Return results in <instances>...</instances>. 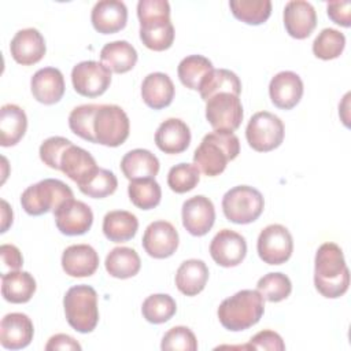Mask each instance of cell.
<instances>
[{
  "label": "cell",
  "instance_id": "1f68e13d",
  "mask_svg": "<svg viewBox=\"0 0 351 351\" xmlns=\"http://www.w3.org/2000/svg\"><path fill=\"white\" fill-rule=\"evenodd\" d=\"M36 292V280L29 271H8L1 274V295L10 303H26Z\"/></svg>",
  "mask_w": 351,
  "mask_h": 351
},
{
  "label": "cell",
  "instance_id": "4fadbf2b",
  "mask_svg": "<svg viewBox=\"0 0 351 351\" xmlns=\"http://www.w3.org/2000/svg\"><path fill=\"white\" fill-rule=\"evenodd\" d=\"M55 223L60 233L66 236H80L86 233L93 222V213L90 207L75 199L63 202L55 211Z\"/></svg>",
  "mask_w": 351,
  "mask_h": 351
},
{
  "label": "cell",
  "instance_id": "603a6c76",
  "mask_svg": "<svg viewBox=\"0 0 351 351\" xmlns=\"http://www.w3.org/2000/svg\"><path fill=\"white\" fill-rule=\"evenodd\" d=\"M191 143V130L188 125L178 118L163 121L155 132V144L165 154H181Z\"/></svg>",
  "mask_w": 351,
  "mask_h": 351
},
{
  "label": "cell",
  "instance_id": "83f0119b",
  "mask_svg": "<svg viewBox=\"0 0 351 351\" xmlns=\"http://www.w3.org/2000/svg\"><path fill=\"white\" fill-rule=\"evenodd\" d=\"M27 129V117L16 104H4L0 110V144L12 147L21 141Z\"/></svg>",
  "mask_w": 351,
  "mask_h": 351
},
{
  "label": "cell",
  "instance_id": "5bb4252c",
  "mask_svg": "<svg viewBox=\"0 0 351 351\" xmlns=\"http://www.w3.org/2000/svg\"><path fill=\"white\" fill-rule=\"evenodd\" d=\"M247 254L245 239L230 229L219 230L210 244V255L222 267H234L243 262Z\"/></svg>",
  "mask_w": 351,
  "mask_h": 351
},
{
  "label": "cell",
  "instance_id": "d4e9b609",
  "mask_svg": "<svg viewBox=\"0 0 351 351\" xmlns=\"http://www.w3.org/2000/svg\"><path fill=\"white\" fill-rule=\"evenodd\" d=\"M174 84L165 73H151L141 84L143 101L152 110H162L174 99Z\"/></svg>",
  "mask_w": 351,
  "mask_h": 351
},
{
  "label": "cell",
  "instance_id": "4dcf8cb0",
  "mask_svg": "<svg viewBox=\"0 0 351 351\" xmlns=\"http://www.w3.org/2000/svg\"><path fill=\"white\" fill-rule=\"evenodd\" d=\"M138 229V219L134 214L125 210H114L103 218V233L112 243L132 240Z\"/></svg>",
  "mask_w": 351,
  "mask_h": 351
},
{
  "label": "cell",
  "instance_id": "e575fe53",
  "mask_svg": "<svg viewBox=\"0 0 351 351\" xmlns=\"http://www.w3.org/2000/svg\"><path fill=\"white\" fill-rule=\"evenodd\" d=\"M213 63L202 55H189L184 58L177 69L182 85L192 90H199L203 78L213 70Z\"/></svg>",
  "mask_w": 351,
  "mask_h": 351
},
{
  "label": "cell",
  "instance_id": "681fc988",
  "mask_svg": "<svg viewBox=\"0 0 351 351\" xmlns=\"http://www.w3.org/2000/svg\"><path fill=\"white\" fill-rule=\"evenodd\" d=\"M45 350L47 351H51V350H78L80 351L81 344L69 335L58 333V335H53L48 340V343L45 346Z\"/></svg>",
  "mask_w": 351,
  "mask_h": 351
},
{
  "label": "cell",
  "instance_id": "8fae6325",
  "mask_svg": "<svg viewBox=\"0 0 351 351\" xmlns=\"http://www.w3.org/2000/svg\"><path fill=\"white\" fill-rule=\"evenodd\" d=\"M256 250L259 258L265 263L282 265L292 255L293 240L285 226L280 223H271L259 233Z\"/></svg>",
  "mask_w": 351,
  "mask_h": 351
},
{
  "label": "cell",
  "instance_id": "7402d4cb",
  "mask_svg": "<svg viewBox=\"0 0 351 351\" xmlns=\"http://www.w3.org/2000/svg\"><path fill=\"white\" fill-rule=\"evenodd\" d=\"M33 97L47 106L58 103L64 95V78L59 69L44 67L34 73L30 80Z\"/></svg>",
  "mask_w": 351,
  "mask_h": 351
},
{
  "label": "cell",
  "instance_id": "9a60e30c",
  "mask_svg": "<svg viewBox=\"0 0 351 351\" xmlns=\"http://www.w3.org/2000/svg\"><path fill=\"white\" fill-rule=\"evenodd\" d=\"M182 225L192 236H204L210 232L215 221V208L213 202L203 196L197 195L184 202L182 210Z\"/></svg>",
  "mask_w": 351,
  "mask_h": 351
},
{
  "label": "cell",
  "instance_id": "2e32d148",
  "mask_svg": "<svg viewBox=\"0 0 351 351\" xmlns=\"http://www.w3.org/2000/svg\"><path fill=\"white\" fill-rule=\"evenodd\" d=\"M143 247L155 259L169 258L178 247V233L170 222L154 221L144 232Z\"/></svg>",
  "mask_w": 351,
  "mask_h": 351
},
{
  "label": "cell",
  "instance_id": "30bf717a",
  "mask_svg": "<svg viewBox=\"0 0 351 351\" xmlns=\"http://www.w3.org/2000/svg\"><path fill=\"white\" fill-rule=\"evenodd\" d=\"M206 118L218 132H234L243 121V106L237 95L218 93L206 101Z\"/></svg>",
  "mask_w": 351,
  "mask_h": 351
},
{
  "label": "cell",
  "instance_id": "6da1fadb",
  "mask_svg": "<svg viewBox=\"0 0 351 351\" xmlns=\"http://www.w3.org/2000/svg\"><path fill=\"white\" fill-rule=\"evenodd\" d=\"M314 285L328 298L336 299L344 295L350 285V271L341 248L336 243H324L315 254Z\"/></svg>",
  "mask_w": 351,
  "mask_h": 351
},
{
  "label": "cell",
  "instance_id": "9c48e42d",
  "mask_svg": "<svg viewBox=\"0 0 351 351\" xmlns=\"http://www.w3.org/2000/svg\"><path fill=\"white\" fill-rule=\"evenodd\" d=\"M245 138L250 147L258 152L273 151L284 140V123L277 115L269 111H259L248 121Z\"/></svg>",
  "mask_w": 351,
  "mask_h": 351
},
{
  "label": "cell",
  "instance_id": "f546056e",
  "mask_svg": "<svg viewBox=\"0 0 351 351\" xmlns=\"http://www.w3.org/2000/svg\"><path fill=\"white\" fill-rule=\"evenodd\" d=\"M97 167L95 158L84 148L71 144L62 154L59 170L70 180L80 184Z\"/></svg>",
  "mask_w": 351,
  "mask_h": 351
},
{
  "label": "cell",
  "instance_id": "b9f144b4",
  "mask_svg": "<svg viewBox=\"0 0 351 351\" xmlns=\"http://www.w3.org/2000/svg\"><path fill=\"white\" fill-rule=\"evenodd\" d=\"M100 104H82L71 110L69 115L70 130L81 138L96 143L93 134V119Z\"/></svg>",
  "mask_w": 351,
  "mask_h": 351
},
{
  "label": "cell",
  "instance_id": "484cf974",
  "mask_svg": "<svg viewBox=\"0 0 351 351\" xmlns=\"http://www.w3.org/2000/svg\"><path fill=\"white\" fill-rule=\"evenodd\" d=\"M121 170L129 181L155 178L159 171V160L151 151L136 148L123 155Z\"/></svg>",
  "mask_w": 351,
  "mask_h": 351
},
{
  "label": "cell",
  "instance_id": "60d3db41",
  "mask_svg": "<svg viewBox=\"0 0 351 351\" xmlns=\"http://www.w3.org/2000/svg\"><path fill=\"white\" fill-rule=\"evenodd\" d=\"M346 45V37L336 29L326 27L315 37L313 43V52L322 60L336 59L341 55Z\"/></svg>",
  "mask_w": 351,
  "mask_h": 351
},
{
  "label": "cell",
  "instance_id": "7c38bea8",
  "mask_svg": "<svg viewBox=\"0 0 351 351\" xmlns=\"http://www.w3.org/2000/svg\"><path fill=\"white\" fill-rule=\"evenodd\" d=\"M71 82L78 95L97 97L108 89L111 84V71L103 63L84 60L73 67Z\"/></svg>",
  "mask_w": 351,
  "mask_h": 351
},
{
  "label": "cell",
  "instance_id": "f1b7e54d",
  "mask_svg": "<svg viewBox=\"0 0 351 351\" xmlns=\"http://www.w3.org/2000/svg\"><path fill=\"white\" fill-rule=\"evenodd\" d=\"M101 63L112 73L123 74L130 71L137 63V52L134 47L125 41L118 40L107 43L100 51Z\"/></svg>",
  "mask_w": 351,
  "mask_h": 351
},
{
  "label": "cell",
  "instance_id": "8992f818",
  "mask_svg": "<svg viewBox=\"0 0 351 351\" xmlns=\"http://www.w3.org/2000/svg\"><path fill=\"white\" fill-rule=\"evenodd\" d=\"M73 199V191L60 180L45 178L27 186L21 195L22 208L29 215L55 211L63 202Z\"/></svg>",
  "mask_w": 351,
  "mask_h": 351
},
{
  "label": "cell",
  "instance_id": "d6986e66",
  "mask_svg": "<svg viewBox=\"0 0 351 351\" xmlns=\"http://www.w3.org/2000/svg\"><path fill=\"white\" fill-rule=\"evenodd\" d=\"M32 319L23 313H10L0 322V343L7 350H21L33 340Z\"/></svg>",
  "mask_w": 351,
  "mask_h": 351
},
{
  "label": "cell",
  "instance_id": "cb8c5ba5",
  "mask_svg": "<svg viewBox=\"0 0 351 351\" xmlns=\"http://www.w3.org/2000/svg\"><path fill=\"white\" fill-rule=\"evenodd\" d=\"M99 266V255L89 244H73L62 254V267L70 277H89Z\"/></svg>",
  "mask_w": 351,
  "mask_h": 351
},
{
  "label": "cell",
  "instance_id": "ffe728a7",
  "mask_svg": "<svg viewBox=\"0 0 351 351\" xmlns=\"http://www.w3.org/2000/svg\"><path fill=\"white\" fill-rule=\"evenodd\" d=\"M269 95L276 107L291 110L303 96L302 78L293 71H280L269 84Z\"/></svg>",
  "mask_w": 351,
  "mask_h": 351
},
{
  "label": "cell",
  "instance_id": "8d00e7d4",
  "mask_svg": "<svg viewBox=\"0 0 351 351\" xmlns=\"http://www.w3.org/2000/svg\"><path fill=\"white\" fill-rule=\"evenodd\" d=\"M229 7L233 16L247 25H261L271 14L270 0H232Z\"/></svg>",
  "mask_w": 351,
  "mask_h": 351
},
{
  "label": "cell",
  "instance_id": "f35d334b",
  "mask_svg": "<svg viewBox=\"0 0 351 351\" xmlns=\"http://www.w3.org/2000/svg\"><path fill=\"white\" fill-rule=\"evenodd\" d=\"M177 311L176 300L166 293H155L148 296L141 306L143 317L151 324H163L169 321Z\"/></svg>",
  "mask_w": 351,
  "mask_h": 351
},
{
  "label": "cell",
  "instance_id": "277c9868",
  "mask_svg": "<svg viewBox=\"0 0 351 351\" xmlns=\"http://www.w3.org/2000/svg\"><path fill=\"white\" fill-rule=\"evenodd\" d=\"M265 311V299L255 289H243L226 298L218 307L221 325L232 332L245 330L259 322Z\"/></svg>",
  "mask_w": 351,
  "mask_h": 351
},
{
  "label": "cell",
  "instance_id": "7bdbcfd3",
  "mask_svg": "<svg viewBox=\"0 0 351 351\" xmlns=\"http://www.w3.org/2000/svg\"><path fill=\"white\" fill-rule=\"evenodd\" d=\"M200 181V170L195 163H178L169 170L167 185L176 193L192 191Z\"/></svg>",
  "mask_w": 351,
  "mask_h": 351
},
{
  "label": "cell",
  "instance_id": "d590c367",
  "mask_svg": "<svg viewBox=\"0 0 351 351\" xmlns=\"http://www.w3.org/2000/svg\"><path fill=\"white\" fill-rule=\"evenodd\" d=\"M77 185L84 195L93 199H103L115 192L118 186V180L112 171L96 167L86 178H84Z\"/></svg>",
  "mask_w": 351,
  "mask_h": 351
},
{
  "label": "cell",
  "instance_id": "74e56055",
  "mask_svg": "<svg viewBox=\"0 0 351 351\" xmlns=\"http://www.w3.org/2000/svg\"><path fill=\"white\" fill-rule=\"evenodd\" d=\"M128 193L130 202L141 210H151L156 207L160 203L162 197L160 185L155 181V178L130 181L128 186Z\"/></svg>",
  "mask_w": 351,
  "mask_h": 351
},
{
  "label": "cell",
  "instance_id": "ba28073f",
  "mask_svg": "<svg viewBox=\"0 0 351 351\" xmlns=\"http://www.w3.org/2000/svg\"><path fill=\"white\" fill-rule=\"evenodd\" d=\"M130 122L117 104H100L93 119V134L96 144L106 147H118L129 137Z\"/></svg>",
  "mask_w": 351,
  "mask_h": 351
},
{
  "label": "cell",
  "instance_id": "5b68a950",
  "mask_svg": "<svg viewBox=\"0 0 351 351\" xmlns=\"http://www.w3.org/2000/svg\"><path fill=\"white\" fill-rule=\"evenodd\" d=\"M69 325L80 333L92 332L99 322L97 293L89 285H74L63 298Z\"/></svg>",
  "mask_w": 351,
  "mask_h": 351
},
{
  "label": "cell",
  "instance_id": "4316f807",
  "mask_svg": "<svg viewBox=\"0 0 351 351\" xmlns=\"http://www.w3.org/2000/svg\"><path fill=\"white\" fill-rule=\"evenodd\" d=\"M208 280V267L200 259L184 261L176 273V285L186 296L200 293Z\"/></svg>",
  "mask_w": 351,
  "mask_h": 351
},
{
  "label": "cell",
  "instance_id": "52a82bcc",
  "mask_svg": "<svg viewBox=\"0 0 351 351\" xmlns=\"http://www.w3.org/2000/svg\"><path fill=\"white\" fill-rule=\"evenodd\" d=\"M263 207L262 193L248 185H237L222 197V211L226 219L239 225L251 223L258 219Z\"/></svg>",
  "mask_w": 351,
  "mask_h": 351
},
{
  "label": "cell",
  "instance_id": "ee69618b",
  "mask_svg": "<svg viewBox=\"0 0 351 351\" xmlns=\"http://www.w3.org/2000/svg\"><path fill=\"white\" fill-rule=\"evenodd\" d=\"M160 348L165 351H196L197 340L195 333L186 326H174L169 329L160 343Z\"/></svg>",
  "mask_w": 351,
  "mask_h": 351
},
{
  "label": "cell",
  "instance_id": "e0dca14e",
  "mask_svg": "<svg viewBox=\"0 0 351 351\" xmlns=\"http://www.w3.org/2000/svg\"><path fill=\"white\" fill-rule=\"evenodd\" d=\"M45 51V40L34 27L16 32L10 44L12 59L22 66H32L40 62L44 58Z\"/></svg>",
  "mask_w": 351,
  "mask_h": 351
},
{
  "label": "cell",
  "instance_id": "f6af8a7d",
  "mask_svg": "<svg viewBox=\"0 0 351 351\" xmlns=\"http://www.w3.org/2000/svg\"><path fill=\"white\" fill-rule=\"evenodd\" d=\"M73 143L66 138V137H60V136H53L49 137L47 140L43 141V144L40 145V159L51 169L59 170V165H60V158L62 154L66 151L67 147H70Z\"/></svg>",
  "mask_w": 351,
  "mask_h": 351
},
{
  "label": "cell",
  "instance_id": "836d02e7",
  "mask_svg": "<svg viewBox=\"0 0 351 351\" xmlns=\"http://www.w3.org/2000/svg\"><path fill=\"white\" fill-rule=\"evenodd\" d=\"M106 270L115 278H130L140 271L141 261L138 254L129 247H115L106 256Z\"/></svg>",
  "mask_w": 351,
  "mask_h": 351
},
{
  "label": "cell",
  "instance_id": "7dc6e473",
  "mask_svg": "<svg viewBox=\"0 0 351 351\" xmlns=\"http://www.w3.org/2000/svg\"><path fill=\"white\" fill-rule=\"evenodd\" d=\"M328 16L343 27L351 25V3L350 1H330L326 5Z\"/></svg>",
  "mask_w": 351,
  "mask_h": 351
},
{
  "label": "cell",
  "instance_id": "ac0fdd59",
  "mask_svg": "<svg viewBox=\"0 0 351 351\" xmlns=\"http://www.w3.org/2000/svg\"><path fill=\"white\" fill-rule=\"evenodd\" d=\"M282 18L287 33L296 40L307 38L317 26L315 10L304 0L288 1Z\"/></svg>",
  "mask_w": 351,
  "mask_h": 351
},
{
  "label": "cell",
  "instance_id": "44dd1931",
  "mask_svg": "<svg viewBox=\"0 0 351 351\" xmlns=\"http://www.w3.org/2000/svg\"><path fill=\"white\" fill-rule=\"evenodd\" d=\"M90 21L96 32L101 34H112L126 26L128 8L121 0L97 1L92 8Z\"/></svg>",
  "mask_w": 351,
  "mask_h": 351
},
{
  "label": "cell",
  "instance_id": "c3c4849f",
  "mask_svg": "<svg viewBox=\"0 0 351 351\" xmlns=\"http://www.w3.org/2000/svg\"><path fill=\"white\" fill-rule=\"evenodd\" d=\"M0 254H1V263H3V273H7L5 270L8 269L10 271L19 270L23 265V258L18 247L12 244H3L0 247Z\"/></svg>",
  "mask_w": 351,
  "mask_h": 351
},
{
  "label": "cell",
  "instance_id": "f907efd6",
  "mask_svg": "<svg viewBox=\"0 0 351 351\" xmlns=\"http://www.w3.org/2000/svg\"><path fill=\"white\" fill-rule=\"evenodd\" d=\"M1 206H3V210H1V214H3L1 233H4L8 229V226L12 223V210L10 208V206L5 200H1Z\"/></svg>",
  "mask_w": 351,
  "mask_h": 351
},
{
  "label": "cell",
  "instance_id": "3957f363",
  "mask_svg": "<svg viewBox=\"0 0 351 351\" xmlns=\"http://www.w3.org/2000/svg\"><path fill=\"white\" fill-rule=\"evenodd\" d=\"M240 154V141L233 132L214 130L206 134L195 149L193 162L197 169L208 177L219 176L229 160Z\"/></svg>",
  "mask_w": 351,
  "mask_h": 351
},
{
  "label": "cell",
  "instance_id": "7a4b0ae2",
  "mask_svg": "<svg viewBox=\"0 0 351 351\" xmlns=\"http://www.w3.org/2000/svg\"><path fill=\"white\" fill-rule=\"evenodd\" d=\"M140 40L152 51H165L174 41L170 4L166 0H140L137 3Z\"/></svg>",
  "mask_w": 351,
  "mask_h": 351
},
{
  "label": "cell",
  "instance_id": "bcb514c9",
  "mask_svg": "<svg viewBox=\"0 0 351 351\" xmlns=\"http://www.w3.org/2000/svg\"><path fill=\"white\" fill-rule=\"evenodd\" d=\"M245 350H273L282 351L285 350V344L282 337L274 330H261L255 336L251 337L250 343L244 346Z\"/></svg>",
  "mask_w": 351,
  "mask_h": 351
},
{
  "label": "cell",
  "instance_id": "d6a6232c",
  "mask_svg": "<svg viewBox=\"0 0 351 351\" xmlns=\"http://www.w3.org/2000/svg\"><path fill=\"white\" fill-rule=\"evenodd\" d=\"M200 96L204 101L211 99L218 93H233L240 95L241 92V82L239 77L226 69H213L202 81L199 86Z\"/></svg>",
  "mask_w": 351,
  "mask_h": 351
},
{
  "label": "cell",
  "instance_id": "ab89813d",
  "mask_svg": "<svg viewBox=\"0 0 351 351\" xmlns=\"http://www.w3.org/2000/svg\"><path fill=\"white\" fill-rule=\"evenodd\" d=\"M256 291L267 302L277 303L287 299L292 292V284L288 276L282 273H269L259 278Z\"/></svg>",
  "mask_w": 351,
  "mask_h": 351
}]
</instances>
